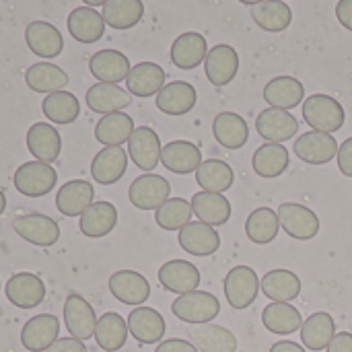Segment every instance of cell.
I'll list each match as a JSON object with an SVG mask.
<instances>
[{
  "label": "cell",
  "mask_w": 352,
  "mask_h": 352,
  "mask_svg": "<svg viewBox=\"0 0 352 352\" xmlns=\"http://www.w3.org/2000/svg\"><path fill=\"white\" fill-rule=\"evenodd\" d=\"M303 120L316 132H338L344 126L346 113L344 107L330 95L316 93L303 101Z\"/></svg>",
  "instance_id": "1"
},
{
  "label": "cell",
  "mask_w": 352,
  "mask_h": 352,
  "mask_svg": "<svg viewBox=\"0 0 352 352\" xmlns=\"http://www.w3.org/2000/svg\"><path fill=\"white\" fill-rule=\"evenodd\" d=\"M171 314L192 326L198 324H210L221 314V303L212 293L206 291H192L186 295H179L171 303Z\"/></svg>",
  "instance_id": "2"
},
{
  "label": "cell",
  "mask_w": 352,
  "mask_h": 352,
  "mask_svg": "<svg viewBox=\"0 0 352 352\" xmlns=\"http://www.w3.org/2000/svg\"><path fill=\"white\" fill-rule=\"evenodd\" d=\"M58 173L52 165L41 161H29L14 171V190L27 198H41L56 188Z\"/></svg>",
  "instance_id": "3"
},
{
  "label": "cell",
  "mask_w": 352,
  "mask_h": 352,
  "mask_svg": "<svg viewBox=\"0 0 352 352\" xmlns=\"http://www.w3.org/2000/svg\"><path fill=\"white\" fill-rule=\"evenodd\" d=\"M276 212H278L280 227L289 237L299 241H309L318 237L322 225H320V217L311 208L297 202H285L278 206Z\"/></svg>",
  "instance_id": "4"
},
{
  "label": "cell",
  "mask_w": 352,
  "mask_h": 352,
  "mask_svg": "<svg viewBox=\"0 0 352 352\" xmlns=\"http://www.w3.org/2000/svg\"><path fill=\"white\" fill-rule=\"evenodd\" d=\"M260 293V278L250 266H235L225 276V297L233 309H248Z\"/></svg>",
  "instance_id": "5"
},
{
  "label": "cell",
  "mask_w": 352,
  "mask_h": 352,
  "mask_svg": "<svg viewBox=\"0 0 352 352\" xmlns=\"http://www.w3.org/2000/svg\"><path fill=\"white\" fill-rule=\"evenodd\" d=\"M171 196V184L157 173H144L130 184L128 198L138 210H157Z\"/></svg>",
  "instance_id": "6"
},
{
  "label": "cell",
  "mask_w": 352,
  "mask_h": 352,
  "mask_svg": "<svg viewBox=\"0 0 352 352\" xmlns=\"http://www.w3.org/2000/svg\"><path fill=\"white\" fill-rule=\"evenodd\" d=\"M14 233L37 248H52L60 239V227L47 214H21L12 221Z\"/></svg>",
  "instance_id": "7"
},
{
  "label": "cell",
  "mask_w": 352,
  "mask_h": 352,
  "mask_svg": "<svg viewBox=\"0 0 352 352\" xmlns=\"http://www.w3.org/2000/svg\"><path fill=\"white\" fill-rule=\"evenodd\" d=\"M256 130L266 142L283 144V142L291 140L299 132V120L287 109L268 107V109L258 113Z\"/></svg>",
  "instance_id": "8"
},
{
  "label": "cell",
  "mask_w": 352,
  "mask_h": 352,
  "mask_svg": "<svg viewBox=\"0 0 352 352\" xmlns=\"http://www.w3.org/2000/svg\"><path fill=\"white\" fill-rule=\"evenodd\" d=\"M338 142L332 134L326 132H305L295 140V155L307 163V165H328L332 159H336L338 155Z\"/></svg>",
  "instance_id": "9"
},
{
  "label": "cell",
  "mask_w": 352,
  "mask_h": 352,
  "mask_svg": "<svg viewBox=\"0 0 352 352\" xmlns=\"http://www.w3.org/2000/svg\"><path fill=\"white\" fill-rule=\"evenodd\" d=\"M64 326L76 340H89L95 336L97 316L87 299L76 293H70L64 301Z\"/></svg>",
  "instance_id": "10"
},
{
  "label": "cell",
  "mask_w": 352,
  "mask_h": 352,
  "mask_svg": "<svg viewBox=\"0 0 352 352\" xmlns=\"http://www.w3.org/2000/svg\"><path fill=\"white\" fill-rule=\"evenodd\" d=\"M161 148L163 146H161L159 134L148 126L136 128L128 140V155L132 163L146 173L153 171L161 163Z\"/></svg>",
  "instance_id": "11"
},
{
  "label": "cell",
  "mask_w": 352,
  "mask_h": 352,
  "mask_svg": "<svg viewBox=\"0 0 352 352\" xmlns=\"http://www.w3.org/2000/svg\"><path fill=\"white\" fill-rule=\"evenodd\" d=\"M177 241H179L184 252L198 256V258L212 256L221 248V235H219L217 227H210L202 221L188 223L184 229H179Z\"/></svg>",
  "instance_id": "12"
},
{
  "label": "cell",
  "mask_w": 352,
  "mask_h": 352,
  "mask_svg": "<svg viewBox=\"0 0 352 352\" xmlns=\"http://www.w3.org/2000/svg\"><path fill=\"white\" fill-rule=\"evenodd\" d=\"M6 299L19 309H33L45 299V285L39 276L31 272L12 274L6 283Z\"/></svg>",
  "instance_id": "13"
},
{
  "label": "cell",
  "mask_w": 352,
  "mask_h": 352,
  "mask_svg": "<svg viewBox=\"0 0 352 352\" xmlns=\"http://www.w3.org/2000/svg\"><path fill=\"white\" fill-rule=\"evenodd\" d=\"M237 70H239V56L233 45L219 43L212 50H208L204 60V72L214 87H227L237 76Z\"/></svg>",
  "instance_id": "14"
},
{
  "label": "cell",
  "mask_w": 352,
  "mask_h": 352,
  "mask_svg": "<svg viewBox=\"0 0 352 352\" xmlns=\"http://www.w3.org/2000/svg\"><path fill=\"white\" fill-rule=\"evenodd\" d=\"M109 291L111 295L132 307H140L151 297V285L148 280L134 270H118L109 276Z\"/></svg>",
  "instance_id": "15"
},
{
  "label": "cell",
  "mask_w": 352,
  "mask_h": 352,
  "mask_svg": "<svg viewBox=\"0 0 352 352\" xmlns=\"http://www.w3.org/2000/svg\"><path fill=\"white\" fill-rule=\"evenodd\" d=\"M159 283L169 293L186 295L198 291L200 270L188 260H169L159 268Z\"/></svg>",
  "instance_id": "16"
},
{
  "label": "cell",
  "mask_w": 352,
  "mask_h": 352,
  "mask_svg": "<svg viewBox=\"0 0 352 352\" xmlns=\"http://www.w3.org/2000/svg\"><path fill=\"white\" fill-rule=\"evenodd\" d=\"M60 334V320L52 314L31 318L21 330V344L31 352H45Z\"/></svg>",
  "instance_id": "17"
},
{
  "label": "cell",
  "mask_w": 352,
  "mask_h": 352,
  "mask_svg": "<svg viewBox=\"0 0 352 352\" xmlns=\"http://www.w3.org/2000/svg\"><path fill=\"white\" fill-rule=\"evenodd\" d=\"M128 169V153L122 146L101 148L91 163V175L101 186H111L124 177Z\"/></svg>",
  "instance_id": "18"
},
{
  "label": "cell",
  "mask_w": 352,
  "mask_h": 352,
  "mask_svg": "<svg viewBox=\"0 0 352 352\" xmlns=\"http://www.w3.org/2000/svg\"><path fill=\"white\" fill-rule=\"evenodd\" d=\"M25 41L29 45V50L39 56V58H56L62 54L64 50V37L62 33L45 21H33L27 25L25 29Z\"/></svg>",
  "instance_id": "19"
},
{
  "label": "cell",
  "mask_w": 352,
  "mask_h": 352,
  "mask_svg": "<svg viewBox=\"0 0 352 352\" xmlns=\"http://www.w3.org/2000/svg\"><path fill=\"white\" fill-rule=\"evenodd\" d=\"M198 101V93L196 89L186 82V80H173L167 82L159 93H157V107L159 111L167 113V116H186L188 111L194 109Z\"/></svg>",
  "instance_id": "20"
},
{
  "label": "cell",
  "mask_w": 352,
  "mask_h": 352,
  "mask_svg": "<svg viewBox=\"0 0 352 352\" xmlns=\"http://www.w3.org/2000/svg\"><path fill=\"white\" fill-rule=\"evenodd\" d=\"M161 163L165 169L177 175L196 173V169L202 165V153L194 142L188 140H171L161 148Z\"/></svg>",
  "instance_id": "21"
},
{
  "label": "cell",
  "mask_w": 352,
  "mask_h": 352,
  "mask_svg": "<svg viewBox=\"0 0 352 352\" xmlns=\"http://www.w3.org/2000/svg\"><path fill=\"white\" fill-rule=\"evenodd\" d=\"M128 332L140 344H157L165 336V320L153 307H136L128 316Z\"/></svg>",
  "instance_id": "22"
},
{
  "label": "cell",
  "mask_w": 352,
  "mask_h": 352,
  "mask_svg": "<svg viewBox=\"0 0 352 352\" xmlns=\"http://www.w3.org/2000/svg\"><path fill=\"white\" fill-rule=\"evenodd\" d=\"M190 342L198 352H237V336L214 324H198L188 330Z\"/></svg>",
  "instance_id": "23"
},
{
  "label": "cell",
  "mask_w": 352,
  "mask_h": 352,
  "mask_svg": "<svg viewBox=\"0 0 352 352\" xmlns=\"http://www.w3.org/2000/svg\"><path fill=\"white\" fill-rule=\"evenodd\" d=\"M208 43L198 31H186L171 43V62L182 70H194L206 60Z\"/></svg>",
  "instance_id": "24"
},
{
  "label": "cell",
  "mask_w": 352,
  "mask_h": 352,
  "mask_svg": "<svg viewBox=\"0 0 352 352\" xmlns=\"http://www.w3.org/2000/svg\"><path fill=\"white\" fill-rule=\"evenodd\" d=\"M130 60L120 50H99L89 60V70L99 82H122L130 72Z\"/></svg>",
  "instance_id": "25"
},
{
  "label": "cell",
  "mask_w": 352,
  "mask_h": 352,
  "mask_svg": "<svg viewBox=\"0 0 352 352\" xmlns=\"http://www.w3.org/2000/svg\"><path fill=\"white\" fill-rule=\"evenodd\" d=\"M27 151L35 157V161L41 163H54L60 157L62 151V138L60 132L45 124V122H37L27 130Z\"/></svg>",
  "instance_id": "26"
},
{
  "label": "cell",
  "mask_w": 352,
  "mask_h": 352,
  "mask_svg": "<svg viewBox=\"0 0 352 352\" xmlns=\"http://www.w3.org/2000/svg\"><path fill=\"white\" fill-rule=\"evenodd\" d=\"M165 87V70L155 62H138L126 76V91L134 97H153Z\"/></svg>",
  "instance_id": "27"
},
{
  "label": "cell",
  "mask_w": 352,
  "mask_h": 352,
  "mask_svg": "<svg viewBox=\"0 0 352 352\" xmlns=\"http://www.w3.org/2000/svg\"><path fill=\"white\" fill-rule=\"evenodd\" d=\"M85 101L91 111L107 116V113L122 111L124 107H128L132 103V95L113 82H97L87 91Z\"/></svg>",
  "instance_id": "28"
},
{
  "label": "cell",
  "mask_w": 352,
  "mask_h": 352,
  "mask_svg": "<svg viewBox=\"0 0 352 352\" xmlns=\"http://www.w3.org/2000/svg\"><path fill=\"white\" fill-rule=\"evenodd\" d=\"M93 198H95L93 184L85 179H70L58 190L56 208L64 217H80L93 204Z\"/></svg>",
  "instance_id": "29"
},
{
  "label": "cell",
  "mask_w": 352,
  "mask_h": 352,
  "mask_svg": "<svg viewBox=\"0 0 352 352\" xmlns=\"http://www.w3.org/2000/svg\"><path fill=\"white\" fill-rule=\"evenodd\" d=\"M264 99L270 107L289 111L305 101V87L295 76H276L264 87Z\"/></svg>",
  "instance_id": "30"
},
{
  "label": "cell",
  "mask_w": 352,
  "mask_h": 352,
  "mask_svg": "<svg viewBox=\"0 0 352 352\" xmlns=\"http://www.w3.org/2000/svg\"><path fill=\"white\" fill-rule=\"evenodd\" d=\"M260 289L274 303H291L301 295L303 285L295 272L276 268L264 274V278L260 280Z\"/></svg>",
  "instance_id": "31"
},
{
  "label": "cell",
  "mask_w": 352,
  "mask_h": 352,
  "mask_svg": "<svg viewBox=\"0 0 352 352\" xmlns=\"http://www.w3.org/2000/svg\"><path fill=\"white\" fill-rule=\"evenodd\" d=\"M212 134L223 148L237 151V148L245 146V142L250 138V126L239 113L221 111L212 122Z\"/></svg>",
  "instance_id": "32"
},
{
  "label": "cell",
  "mask_w": 352,
  "mask_h": 352,
  "mask_svg": "<svg viewBox=\"0 0 352 352\" xmlns=\"http://www.w3.org/2000/svg\"><path fill=\"white\" fill-rule=\"evenodd\" d=\"M194 214L198 217V221L210 225V227H221L225 225L231 214V202L223 196V194H214V192H196L190 200Z\"/></svg>",
  "instance_id": "33"
},
{
  "label": "cell",
  "mask_w": 352,
  "mask_h": 352,
  "mask_svg": "<svg viewBox=\"0 0 352 352\" xmlns=\"http://www.w3.org/2000/svg\"><path fill=\"white\" fill-rule=\"evenodd\" d=\"M289 165H291V157H289L287 146L276 144V142H266V144L258 146L252 157L254 173L264 179L280 177L289 169Z\"/></svg>",
  "instance_id": "34"
},
{
  "label": "cell",
  "mask_w": 352,
  "mask_h": 352,
  "mask_svg": "<svg viewBox=\"0 0 352 352\" xmlns=\"http://www.w3.org/2000/svg\"><path fill=\"white\" fill-rule=\"evenodd\" d=\"M68 33L80 43H95L105 33L103 14L91 6H78L68 14Z\"/></svg>",
  "instance_id": "35"
},
{
  "label": "cell",
  "mask_w": 352,
  "mask_h": 352,
  "mask_svg": "<svg viewBox=\"0 0 352 352\" xmlns=\"http://www.w3.org/2000/svg\"><path fill=\"white\" fill-rule=\"evenodd\" d=\"M118 225V210L111 202H93L82 214L78 229L85 237H105Z\"/></svg>",
  "instance_id": "36"
},
{
  "label": "cell",
  "mask_w": 352,
  "mask_h": 352,
  "mask_svg": "<svg viewBox=\"0 0 352 352\" xmlns=\"http://www.w3.org/2000/svg\"><path fill=\"white\" fill-rule=\"evenodd\" d=\"M134 120L124 111H113L103 116L95 126V138L103 146H122L130 140L134 132Z\"/></svg>",
  "instance_id": "37"
},
{
  "label": "cell",
  "mask_w": 352,
  "mask_h": 352,
  "mask_svg": "<svg viewBox=\"0 0 352 352\" xmlns=\"http://www.w3.org/2000/svg\"><path fill=\"white\" fill-rule=\"evenodd\" d=\"M262 324L272 334L289 336V334H295L297 330H301L303 316L291 303H274L272 301L262 311Z\"/></svg>",
  "instance_id": "38"
},
{
  "label": "cell",
  "mask_w": 352,
  "mask_h": 352,
  "mask_svg": "<svg viewBox=\"0 0 352 352\" xmlns=\"http://www.w3.org/2000/svg\"><path fill=\"white\" fill-rule=\"evenodd\" d=\"M334 336H336V322L326 311L311 314L301 326V340L303 346L309 351H326Z\"/></svg>",
  "instance_id": "39"
},
{
  "label": "cell",
  "mask_w": 352,
  "mask_h": 352,
  "mask_svg": "<svg viewBox=\"0 0 352 352\" xmlns=\"http://www.w3.org/2000/svg\"><path fill=\"white\" fill-rule=\"evenodd\" d=\"M95 342L101 351L116 352L120 351L126 340H128V322L116 314V311H107L97 320L95 326Z\"/></svg>",
  "instance_id": "40"
},
{
  "label": "cell",
  "mask_w": 352,
  "mask_h": 352,
  "mask_svg": "<svg viewBox=\"0 0 352 352\" xmlns=\"http://www.w3.org/2000/svg\"><path fill=\"white\" fill-rule=\"evenodd\" d=\"M25 82L31 91L50 95L56 91H64V87L68 85V74L52 62H37L27 68Z\"/></svg>",
  "instance_id": "41"
},
{
  "label": "cell",
  "mask_w": 352,
  "mask_h": 352,
  "mask_svg": "<svg viewBox=\"0 0 352 352\" xmlns=\"http://www.w3.org/2000/svg\"><path fill=\"white\" fill-rule=\"evenodd\" d=\"M252 19L260 29L268 33H280L291 25L293 10L283 0H264L252 6Z\"/></svg>",
  "instance_id": "42"
},
{
  "label": "cell",
  "mask_w": 352,
  "mask_h": 352,
  "mask_svg": "<svg viewBox=\"0 0 352 352\" xmlns=\"http://www.w3.org/2000/svg\"><path fill=\"white\" fill-rule=\"evenodd\" d=\"M233 182H235V173L231 165H227L221 159H206L196 169V184L204 192L223 194L233 188Z\"/></svg>",
  "instance_id": "43"
},
{
  "label": "cell",
  "mask_w": 352,
  "mask_h": 352,
  "mask_svg": "<svg viewBox=\"0 0 352 352\" xmlns=\"http://www.w3.org/2000/svg\"><path fill=\"white\" fill-rule=\"evenodd\" d=\"M278 231H280L278 212L272 210L270 206L256 208L245 221V235L256 245H268L270 241L276 239Z\"/></svg>",
  "instance_id": "44"
},
{
  "label": "cell",
  "mask_w": 352,
  "mask_h": 352,
  "mask_svg": "<svg viewBox=\"0 0 352 352\" xmlns=\"http://www.w3.org/2000/svg\"><path fill=\"white\" fill-rule=\"evenodd\" d=\"M103 21L111 29L126 31L138 25L144 16L142 0H109L103 4Z\"/></svg>",
  "instance_id": "45"
},
{
  "label": "cell",
  "mask_w": 352,
  "mask_h": 352,
  "mask_svg": "<svg viewBox=\"0 0 352 352\" xmlns=\"http://www.w3.org/2000/svg\"><path fill=\"white\" fill-rule=\"evenodd\" d=\"M41 111L50 122L64 126V124L76 122V118L80 116V103H78L76 95H72L68 91H56L43 99Z\"/></svg>",
  "instance_id": "46"
},
{
  "label": "cell",
  "mask_w": 352,
  "mask_h": 352,
  "mask_svg": "<svg viewBox=\"0 0 352 352\" xmlns=\"http://www.w3.org/2000/svg\"><path fill=\"white\" fill-rule=\"evenodd\" d=\"M194 210L192 204L184 198H169L155 210V223L163 231H179L188 223H192Z\"/></svg>",
  "instance_id": "47"
},
{
  "label": "cell",
  "mask_w": 352,
  "mask_h": 352,
  "mask_svg": "<svg viewBox=\"0 0 352 352\" xmlns=\"http://www.w3.org/2000/svg\"><path fill=\"white\" fill-rule=\"evenodd\" d=\"M336 159H338V169H340V173L346 175V177H352V136L351 138H346V140L338 146Z\"/></svg>",
  "instance_id": "48"
},
{
  "label": "cell",
  "mask_w": 352,
  "mask_h": 352,
  "mask_svg": "<svg viewBox=\"0 0 352 352\" xmlns=\"http://www.w3.org/2000/svg\"><path fill=\"white\" fill-rule=\"evenodd\" d=\"M45 352H87V346L82 340L76 338H58Z\"/></svg>",
  "instance_id": "49"
},
{
  "label": "cell",
  "mask_w": 352,
  "mask_h": 352,
  "mask_svg": "<svg viewBox=\"0 0 352 352\" xmlns=\"http://www.w3.org/2000/svg\"><path fill=\"white\" fill-rule=\"evenodd\" d=\"M155 352H198V349L190 342V340H182V338H171V340H163L159 342Z\"/></svg>",
  "instance_id": "50"
},
{
  "label": "cell",
  "mask_w": 352,
  "mask_h": 352,
  "mask_svg": "<svg viewBox=\"0 0 352 352\" xmlns=\"http://www.w3.org/2000/svg\"><path fill=\"white\" fill-rule=\"evenodd\" d=\"M336 19L338 23L352 31V0H338L336 4Z\"/></svg>",
  "instance_id": "51"
},
{
  "label": "cell",
  "mask_w": 352,
  "mask_h": 352,
  "mask_svg": "<svg viewBox=\"0 0 352 352\" xmlns=\"http://www.w3.org/2000/svg\"><path fill=\"white\" fill-rule=\"evenodd\" d=\"M328 352H352V334L351 332H340L332 338L328 344Z\"/></svg>",
  "instance_id": "52"
},
{
  "label": "cell",
  "mask_w": 352,
  "mask_h": 352,
  "mask_svg": "<svg viewBox=\"0 0 352 352\" xmlns=\"http://www.w3.org/2000/svg\"><path fill=\"white\" fill-rule=\"evenodd\" d=\"M270 352H307L301 344L297 342H291V340H280L276 344L270 346Z\"/></svg>",
  "instance_id": "53"
},
{
  "label": "cell",
  "mask_w": 352,
  "mask_h": 352,
  "mask_svg": "<svg viewBox=\"0 0 352 352\" xmlns=\"http://www.w3.org/2000/svg\"><path fill=\"white\" fill-rule=\"evenodd\" d=\"M85 2V6H91V8H95V6H103L105 2H109V0H82Z\"/></svg>",
  "instance_id": "54"
},
{
  "label": "cell",
  "mask_w": 352,
  "mask_h": 352,
  "mask_svg": "<svg viewBox=\"0 0 352 352\" xmlns=\"http://www.w3.org/2000/svg\"><path fill=\"white\" fill-rule=\"evenodd\" d=\"M4 208H6V198H4V192L0 190V214L4 212Z\"/></svg>",
  "instance_id": "55"
},
{
  "label": "cell",
  "mask_w": 352,
  "mask_h": 352,
  "mask_svg": "<svg viewBox=\"0 0 352 352\" xmlns=\"http://www.w3.org/2000/svg\"><path fill=\"white\" fill-rule=\"evenodd\" d=\"M241 4H248V6H256V4H260V2H264V0H239Z\"/></svg>",
  "instance_id": "56"
}]
</instances>
